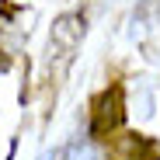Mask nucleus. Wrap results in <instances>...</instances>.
Listing matches in <instances>:
<instances>
[{"label":"nucleus","mask_w":160,"mask_h":160,"mask_svg":"<svg viewBox=\"0 0 160 160\" xmlns=\"http://www.w3.org/2000/svg\"><path fill=\"white\" fill-rule=\"evenodd\" d=\"M125 118V94L122 87H112V91H104L98 101H94V112H91V136L94 139H108L118 132Z\"/></svg>","instance_id":"obj_1"},{"label":"nucleus","mask_w":160,"mask_h":160,"mask_svg":"<svg viewBox=\"0 0 160 160\" xmlns=\"http://www.w3.org/2000/svg\"><path fill=\"white\" fill-rule=\"evenodd\" d=\"M104 160H160V146L143 132H118V136H108Z\"/></svg>","instance_id":"obj_2"},{"label":"nucleus","mask_w":160,"mask_h":160,"mask_svg":"<svg viewBox=\"0 0 160 160\" xmlns=\"http://www.w3.org/2000/svg\"><path fill=\"white\" fill-rule=\"evenodd\" d=\"M80 35H84V21H80V18H59V24L52 28L49 52L52 49H63V56H70V49L80 42Z\"/></svg>","instance_id":"obj_3"},{"label":"nucleus","mask_w":160,"mask_h":160,"mask_svg":"<svg viewBox=\"0 0 160 160\" xmlns=\"http://www.w3.org/2000/svg\"><path fill=\"white\" fill-rule=\"evenodd\" d=\"M4 70H7V59H4V56H0V73H4Z\"/></svg>","instance_id":"obj_4"}]
</instances>
